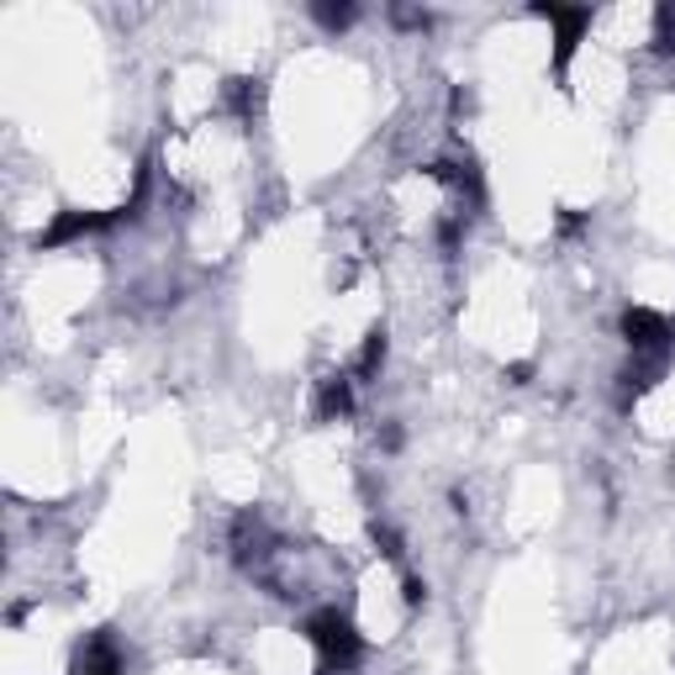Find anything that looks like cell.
Returning <instances> with one entry per match:
<instances>
[{
    "mask_svg": "<svg viewBox=\"0 0 675 675\" xmlns=\"http://www.w3.org/2000/svg\"><path fill=\"white\" fill-rule=\"evenodd\" d=\"M654 48H659V53H675V6H659V11H654Z\"/></svg>",
    "mask_w": 675,
    "mask_h": 675,
    "instance_id": "8",
    "label": "cell"
},
{
    "mask_svg": "<svg viewBox=\"0 0 675 675\" xmlns=\"http://www.w3.org/2000/svg\"><path fill=\"white\" fill-rule=\"evenodd\" d=\"M623 338L644 359H671V349H675V327L659 311H650V306H628L623 311Z\"/></svg>",
    "mask_w": 675,
    "mask_h": 675,
    "instance_id": "2",
    "label": "cell"
},
{
    "mask_svg": "<svg viewBox=\"0 0 675 675\" xmlns=\"http://www.w3.org/2000/svg\"><path fill=\"white\" fill-rule=\"evenodd\" d=\"M375 544H380V554H386V560H401V539H396L391 528L375 523Z\"/></svg>",
    "mask_w": 675,
    "mask_h": 675,
    "instance_id": "10",
    "label": "cell"
},
{
    "mask_svg": "<svg viewBox=\"0 0 675 675\" xmlns=\"http://www.w3.org/2000/svg\"><path fill=\"white\" fill-rule=\"evenodd\" d=\"M116 222H127V212L116 206V212H64V217L48 227L43 238H38V248H64V243H74V238H85V233H106V227H116Z\"/></svg>",
    "mask_w": 675,
    "mask_h": 675,
    "instance_id": "4",
    "label": "cell"
},
{
    "mask_svg": "<svg viewBox=\"0 0 675 675\" xmlns=\"http://www.w3.org/2000/svg\"><path fill=\"white\" fill-rule=\"evenodd\" d=\"M528 375H533V365H512V370H507V380H512V386H528Z\"/></svg>",
    "mask_w": 675,
    "mask_h": 675,
    "instance_id": "12",
    "label": "cell"
},
{
    "mask_svg": "<svg viewBox=\"0 0 675 675\" xmlns=\"http://www.w3.org/2000/svg\"><path fill=\"white\" fill-rule=\"evenodd\" d=\"M544 22H554V69L565 74L570 64V53H575V43L586 38V27H591V11L586 6H533Z\"/></svg>",
    "mask_w": 675,
    "mask_h": 675,
    "instance_id": "3",
    "label": "cell"
},
{
    "mask_svg": "<svg viewBox=\"0 0 675 675\" xmlns=\"http://www.w3.org/2000/svg\"><path fill=\"white\" fill-rule=\"evenodd\" d=\"M380 365H386V327H375L370 338H365V349H359V365H354V370L370 380V375H380Z\"/></svg>",
    "mask_w": 675,
    "mask_h": 675,
    "instance_id": "7",
    "label": "cell"
},
{
    "mask_svg": "<svg viewBox=\"0 0 675 675\" xmlns=\"http://www.w3.org/2000/svg\"><path fill=\"white\" fill-rule=\"evenodd\" d=\"M80 675H122V659L111 650V638H95V644L80 654Z\"/></svg>",
    "mask_w": 675,
    "mask_h": 675,
    "instance_id": "6",
    "label": "cell"
},
{
    "mask_svg": "<svg viewBox=\"0 0 675 675\" xmlns=\"http://www.w3.org/2000/svg\"><path fill=\"white\" fill-rule=\"evenodd\" d=\"M306 638L323 650V659L333 665V671H349L354 659L365 654V638H359V628H354L349 617L338 607H327V612H317L311 623H306Z\"/></svg>",
    "mask_w": 675,
    "mask_h": 675,
    "instance_id": "1",
    "label": "cell"
},
{
    "mask_svg": "<svg viewBox=\"0 0 675 675\" xmlns=\"http://www.w3.org/2000/svg\"><path fill=\"white\" fill-rule=\"evenodd\" d=\"M401 596H407V607H422V602H428V586H422L417 575H407V581H401Z\"/></svg>",
    "mask_w": 675,
    "mask_h": 675,
    "instance_id": "11",
    "label": "cell"
},
{
    "mask_svg": "<svg viewBox=\"0 0 675 675\" xmlns=\"http://www.w3.org/2000/svg\"><path fill=\"white\" fill-rule=\"evenodd\" d=\"M354 412V380L349 375H327L317 386V417L333 422V417H349Z\"/></svg>",
    "mask_w": 675,
    "mask_h": 675,
    "instance_id": "5",
    "label": "cell"
},
{
    "mask_svg": "<svg viewBox=\"0 0 675 675\" xmlns=\"http://www.w3.org/2000/svg\"><path fill=\"white\" fill-rule=\"evenodd\" d=\"M311 17H317V22H323L327 32H344V27H349L354 17H359V11H354L349 0H344V6H311Z\"/></svg>",
    "mask_w": 675,
    "mask_h": 675,
    "instance_id": "9",
    "label": "cell"
}]
</instances>
